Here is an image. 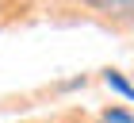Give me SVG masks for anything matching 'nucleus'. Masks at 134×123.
Wrapping results in <instances>:
<instances>
[{"mask_svg":"<svg viewBox=\"0 0 134 123\" xmlns=\"http://www.w3.org/2000/svg\"><path fill=\"white\" fill-rule=\"evenodd\" d=\"M84 4H92V8H100V12H111V16L134 12V0H84Z\"/></svg>","mask_w":134,"mask_h":123,"instance_id":"nucleus-1","label":"nucleus"},{"mask_svg":"<svg viewBox=\"0 0 134 123\" xmlns=\"http://www.w3.org/2000/svg\"><path fill=\"white\" fill-rule=\"evenodd\" d=\"M103 81L111 85V89H115V92H123L126 100H134V85H130V81H126L123 73H115V69H107V73H103Z\"/></svg>","mask_w":134,"mask_h":123,"instance_id":"nucleus-2","label":"nucleus"},{"mask_svg":"<svg viewBox=\"0 0 134 123\" xmlns=\"http://www.w3.org/2000/svg\"><path fill=\"white\" fill-rule=\"evenodd\" d=\"M103 123H134V115H126V112H103Z\"/></svg>","mask_w":134,"mask_h":123,"instance_id":"nucleus-3","label":"nucleus"}]
</instances>
